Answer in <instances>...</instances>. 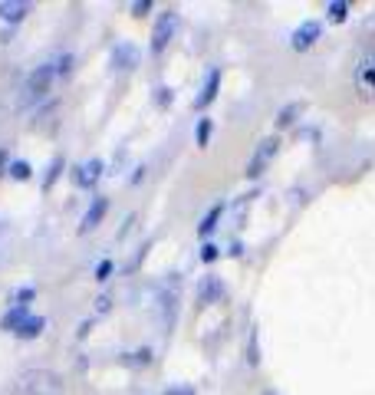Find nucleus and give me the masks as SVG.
<instances>
[{"instance_id":"obj_1","label":"nucleus","mask_w":375,"mask_h":395,"mask_svg":"<svg viewBox=\"0 0 375 395\" xmlns=\"http://www.w3.org/2000/svg\"><path fill=\"white\" fill-rule=\"evenodd\" d=\"M53 79H56V66H53V63H40V66L30 69V76H26L24 86H20L17 109H30V106L43 103L46 93L53 89Z\"/></svg>"},{"instance_id":"obj_2","label":"nucleus","mask_w":375,"mask_h":395,"mask_svg":"<svg viewBox=\"0 0 375 395\" xmlns=\"http://www.w3.org/2000/svg\"><path fill=\"white\" fill-rule=\"evenodd\" d=\"M20 395H66V382L53 369H26L17 379Z\"/></svg>"},{"instance_id":"obj_3","label":"nucleus","mask_w":375,"mask_h":395,"mask_svg":"<svg viewBox=\"0 0 375 395\" xmlns=\"http://www.w3.org/2000/svg\"><path fill=\"white\" fill-rule=\"evenodd\" d=\"M352 79H356V89L366 99H375V46H366L359 53L356 66H352Z\"/></svg>"},{"instance_id":"obj_4","label":"nucleus","mask_w":375,"mask_h":395,"mask_svg":"<svg viewBox=\"0 0 375 395\" xmlns=\"http://www.w3.org/2000/svg\"><path fill=\"white\" fill-rule=\"evenodd\" d=\"M277 152H280V138L267 135L264 142L254 148V155H250V162H247V168H244V175H247V178H260V175L267 172V165L277 158Z\"/></svg>"},{"instance_id":"obj_5","label":"nucleus","mask_w":375,"mask_h":395,"mask_svg":"<svg viewBox=\"0 0 375 395\" xmlns=\"http://www.w3.org/2000/svg\"><path fill=\"white\" fill-rule=\"evenodd\" d=\"M175 30H178V14H175L171 7L162 10L158 20H155V30H152V53L155 56L168 50V43L175 40Z\"/></svg>"},{"instance_id":"obj_6","label":"nucleus","mask_w":375,"mask_h":395,"mask_svg":"<svg viewBox=\"0 0 375 395\" xmlns=\"http://www.w3.org/2000/svg\"><path fill=\"white\" fill-rule=\"evenodd\" d=\"M319 36H323V24H319V20H303V24H299L297 30H293L290 46H293L297 53H307L309 46H313L316 40H319Z\"/></svg>"},{"instance_id":"obj_7","label":"nucleus","mask_w":375,"mask_h":395,"mask_svg":"<svg viewBox=\"0 0 375 395\" xmlns=\"http://www.w3.org/2000/svg\"><path fill=\"white\" fill-rule=\"evenodd\" d=\"M138 46L135 43H115L112 46V69L115 73H132L138 66Z\"/></svg>"},{"instance_id":"obj_8","label":"nucleus","mask_w":375,"mask_h":395,"mask_svg":"<svg viewBox=\"0 0 375 395\" xmlns=\"http://www.w3.org/2000/svg\"><path fill=\"white\" fill-rule=\"evenodd\" d=\"M217 93H221V69L211 66V69H207V76H205V86H201V93L195 96V109L197 112L207 109V106L217 99Z\"/></svg>"},{"instance_id":"obj_9","label":"nucleus","mask_w":375,"mask_h":395,"mask_svg":"<svg viewBox=\"0 0 375 395\" xmlns=\"http://www.w3.org/2000/svg\"><path fill=\"white\" fill-rule=\"evenodd\" d=\"M109 215V198H103V195H96V201L89 207H86V215H83V221H79V234H89V231H96L99 224H103V217Z\"/></svg>"},{"instance_id":"obj_10","label":"nucleus","mask_w":375,"mask_h":395,"mask_svg":"<svg viewBox=\"0 0 375 395\" xmlns=\"http://www.w3.org/2000/svg\"><path fill=\"white\" fill-rule=\"evenodd\" d=\"M224 297V284H221V277H201V287H197V307H214V303H221Z\"/></svg>"},{"instance_id":"obj_11","label":"nucleus","mask_w":375,"mask_h":395,"mask_svg":"<svg viewBox=\"0 0 375 395\" xmlns=\"http://www.w3.org/2000/svg\"><path fill=\"white\" fill-rule=\"evenodd\" d=\"M103 175H106L103 158H89V162H83V165H79L73 178H76V185H79V188H96V181L103 178Z\"/></svg>"},{"instance_id":"obj_12","label":"nucleus","mask_w":375,"mask_h":395,"mask_svg":"<svg viewBox=\"0 0 375 395\" xmlns=\"http://www.w3.org/2000/svg\"><path fill=\"white\" fill-rule=\"evenodd\" d=\"M26 14H30V4H24V0H4L0 4V20L4 24H20Z\"/></svg>"},{"instance_id":"obj_13","label":"nucleus","mask_w":375,"mask_h":395,"mask_svg":"<svg viewBox=\"0 0 375 395\" xmlns=\"http://www.w3.org/2000/svg\"><path fill=\"white\" fill-rule=\"evenodd\" d=\"M26 317H30V313H26V307L14 303V307H10L7 313H4V319H0V329H4V333H17L20 323H24Z\"/></svg>"},{"instance_id":"obj_14","label":"nucleus","mask_w":375,"mask_h":395,"mask_svg":"<svg viewBox=\"0 0 375 395\" xmlns=\"http://www.w3.org/2000/svg\"><path fill=\"white\" fill-rule=\"evenodd\" d=\"M307 112V103H287L280 112H277V129H290L293 122H297V116H303Z\"/></svg>"},{"instance_id":"obj_15","label":"nucleus","mask_w":375,"mask_h":395,"mask_svg":"<svg viewBox=\"0 0 375 395\" xmlns=\"http://www.w3.org/2000/svg\"><path fill=\"white\" fill-rule=\"evenodd\" d=\"M43 329H46V319H43V317H26L24 323H20L17 336H20V339H36Z\"/></svg>"},{"instance_id":"obj_16","label":"nucleus","mask_w":375,"mask_h":395,"mask_svg":"<svg viewBox=\"0 0 375 395\" xmlns=\"http://www.w3.org/2000/svg\"><path fill=\"white\" fill-rule=\"evenodd\" d=\"M221 215H224V205H214L211 211H207V215L201 217V224H197V234H201V237H207V234H214V227H217V221H221Z\"/></svg>"},{"instance_id":"obj_17","label":"nucleus","mask_w":375,"mask_h":395,"mask_svg":"<svg viewBox=\"0 0 375 395\" xmlns=\"http://www.w3.org/2000/svg\"><path fill=\"white\" fill-rule=\"evenodd\" d=\"M326 17L333 20V24H346V17H349V4H346V0H333V4L326 7Z\"/></svg>"},{"instance_id":"obj_18","label":"nucleus","mask_w":375,"mask_h":395,"mask_svg":"<svg viewBox=\"0 0 375 395\" xmlns=\"http://www.w3.org/2000/svg\"><path fill=\"white\" fill-rule=\"evenodd\" d=\"M211 132H214V125H211V119H197V125H195V142L201 148L211 142Z\"/></svg>"},{"instance_id":"obj_19","label":"nucleus","mask_w":375,"mask_h":395,"mask_svg":"<svg viewBox=\"0 0 375 395\" xmlns=\"http://www.w3.org/2000/svg\"><path fill=\"white\" fill-rule=\"evenodd\" d=\"M60 172H63V155H56L50 162V172H46V178H43V188L50 191L53 185H56V178H60Z\"/></svg>"},{"instance_id":"obj_20","label":"nucleus","mask_w":375,"mask_h":395,"mask_svg":"<svg viewBox=\"0 0 375 395\" xmlns=\"http://www.w3.org/2000/svg\"><path fill=\"white\" fill-rule=\"evenodd\" d=\"M7 172L14 175V178H17V181H26V178H30V175H34V172H30V165H26L24 158H17V162H10V165H7Z\"/></svg>"},{"instance_id":"obj_21","label":"nucleus","mask_w":375,"mask_h":395,"mask_svg":"<svg viewBox=\"0 0 375 395\" xmlns=\"http://www.w3.org/2000/svg\"><path fill=\"white\" fill-rule=\"evenodd\" d=\"M73 63H76V56H73V53H63L60 60L53 63V66H56V76H69V73H73Z\"/></svg>"},{"instance_id":"obj_22","label":"nucleus","mask_w":375,"mask_h":395,"mask_svg":"<svg viewBox=\"0 0 375 395\" xmlns=\"http://www.w3.org/2000/svg\"><path fill=\"white\" fill-rule=\"evenodd\" d=\"M125 366H148L152 362V349H138V352H132V356H125Z\"/></svg>"},{"instance_id":"obj_23","label":"nucleus","mask_w":375,"mask_h":395,"mask_svg":"<svg viewBox=\"0 0 375 395\" xmlns=\"http://www.w3.org/2000/svg\"><path fill=\"white\" fill-rule=\"evenodd\" d=\"M247 366H260V346H257V329L247 339Z\"/></svg>"},{"instance_id":"obj_24","label":"nucleus","mask_w":375,"mask_h":395,"mask_svg":"<svg viewBox=\"0 0 375 395\" xmlns=\"http://www.w3.org/2000/svg\"><path fill=\"white\" fill-rule=\"evenodd\" d=\"M148 14H152V0H135V4H132V17H148Z\"/></svg>"},{"instance_id":"obj_25","label":"nucleus","mask_w":375,"mask_h":395,"mask_svg":"<svg viewBox=\"0 0 375 395\" xmlns=\"http://www.w3.org/2000/svg\"><path fill=\"white\" fill-rule=\"evenodd\" d=\"M217 257H221V250L214 247V244H205V247H201V260H205V264H214Z\"/></svg>"},{"instance_id":"obj_26","label":"nucleus","mask_w":375,"mask_h":395,"mask_svg":"<svg viewBox=\"0 0 375 395\" xmlns=\"http://www.w3.org/2000/svg\"><path fill=\"white\" fill-rule=\"evenodd\" d=\"M112 277V260H99V267H96V280H109Z\"/></svg>"},{"instance_id":"obj_27","label":"nucleus","mask_w":375,"mask_h":395,"mask_svg":"<svg viewBox=\"0 0 375 395\" xmlns=\"http://www.w3.org/2000/svg\"><path fill=\"white\" fill-rule=\"evenodd\" d=\"M155 103H158V106H168L171 103V89L168 86H158V89H155Z\"/></svg>"},{"instance_id":"obj_28","label":"nucleus","mask_w":375,"mask_h":395,"mask_svg":"<svg viewBox=\"0 0 375 395\" xmlns=\"http://www.w3.org/2000/svg\"><path fill=\"white\" fill-rule=\"evenodd\" d=\"M34 297H36V290H34V287H24V290H20L17 297H14V300H17L20 307H26V300H34Z\"/></svg>"},{"instance_id":"obj_29","label":"nucleus","mask_w":375,"mask_h":395,"mask_svg":"<svg viewBox=\"0 0 375 395\" xmlns=\"http://www.w3.org/2000/svg\"><path fill=\"white\" fill-rule=\"evenodd\" d=\"M109 309H112V297H99V300H96V313H99V317L109 313Z\"/></svg>"},{"instance_id":"obj_30","label":"nucleus","mask_w":375,"mask_h":395,"mask_svg":"<svg viewBox=\"0 0 375 395\" xmlns=\"http://www.w3.org/2000/svg\"><path fill=\"white\" fill-rule=\"evenodd\" d=\"M162 395H195V389L191 386H171V389H165Z\"/></svg>"},{"instance_id":"obj_31","label":"nucleus","mask_w":375,"mask_h":395,"mask_svg":"<svg viewBox=\"0 0 375 395\" xmlns=\"http://www.w3.org/2000/svg\"><path fill=\"white\" fill-rule=\"evenodd\" d=\"M132 224H135V215H128V217H125V227H119V241H125V237H128Z\"/></svg>"},{"instance_id":"obj_32","label":"nucleus","mask_w":375,"mask_h":395,"mask_svg":"<svg viewBox=\"0 0 375 395\" xmlns=\"http://www.w3.org/2000/svg\"><path fill=\"white\" fill-rule=\"evenodd\" d=\"M4 162H7V155H4V152H0V168H4Z\"/></svg>"},{"instance_id":"obj_33","label":"nucleus","mask_w":375,"mask_h":395,"mask_svg":"<svg viewBox=\"0 0 375 395\" xmlns=\"http://www.w3.org/2000/svg\"><path fill=\"white\" fill-rule=\"evenodd\" d=\"M260 395H277V392H273V389H267V392H260Z\"/></svg>"}]
</instances>
